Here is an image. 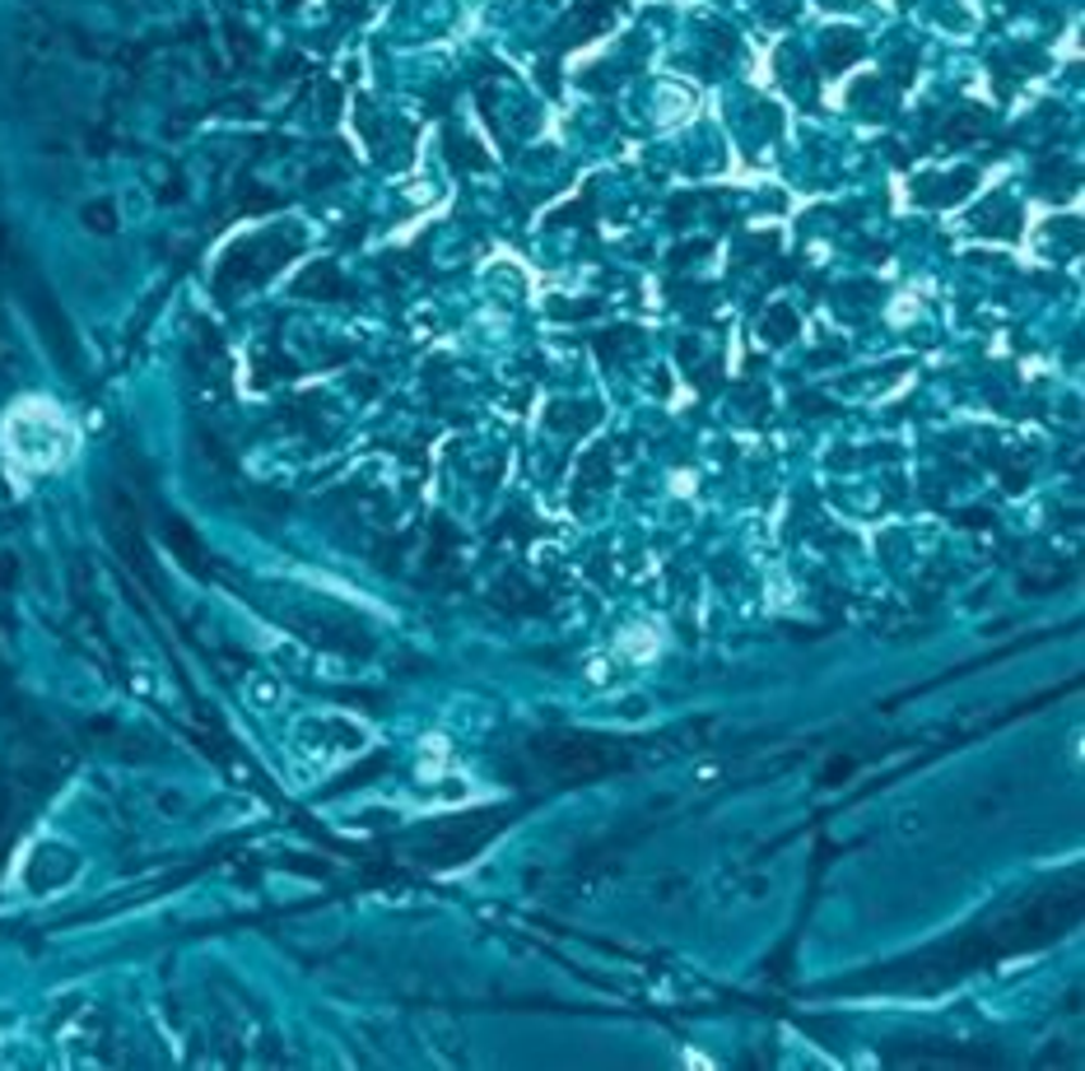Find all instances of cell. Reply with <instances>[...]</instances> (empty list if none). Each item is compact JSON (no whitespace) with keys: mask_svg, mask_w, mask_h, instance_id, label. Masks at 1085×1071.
<instances>
[{"mask_svg":"<svg viewBox=\"0 0 1085 1071\" xmlns=\"http://www.w3.org/2000/svg\"><path fill=\"white\" fill-rule=\"evenodd\" d=\"M532 750L546 760L550 773L559 779H573V783H587V779H601L611 769H624V746L620 740H606V736H587V732H550V736H536Z\"/></svg>","mask_w":1085,"mask_h":1071,"instance_id":"cell-1","label":"cell"},{"mask_svg":"<svg viewBox=\"0 0 1085 1071\" xmlns=\"http://www.w3.org/2000/svg\"><path fill=\"white\" fill-rule=\"evenodd\" d=\"M508 825V811L503 806H485V811H471V815H452V820H438V825L424 834L420 844V862L424 867H457L475 857L485 848L489 834H499Z\"/></svg>","mask_w":1085,"mask_h":1071,"instance_id":"cell-2","label":"cell"},{"mask_svg":"<svg viewBox=\"0 0 1085 1071\" xmlns=\"http://www.w3.org/2000/svg\"><path fill=\"white\" fill-rule=\"evenodd\" d=\"M5 452L24 466H52L65 452V424L52 415V406H14L5 420Z\"/></svg>","mask_w":1085,"mask_h":1071,"instance_id":"cell-3","label":"cell"},{"mask_svg":"<svg viewBox=\"0 0 1085 1071\" xmlns=\"http://www.w3.org/2000/svg\"><path fill=\"white\" fill-rule=\"evenodd\" d=\"M890 1062H909V1067H997L1001 1058L988 1048H946V1044H932V1048H890L885 1053Z\"/></svg>","mask_w":1085,"mask_h":1071,"instance_id":"cell-4","label":"cell"},{"mask_svg":"<svg viewBox=\"0 0 1085 1071\" xmlns=\"http://www.w3.org/2000/svg\"><path fill=\"white\" fill-rule=\"evenodd\" d=\"M974 183H978L974 169H960V173H950V177H927L923 191H918V201H923V206H960L964 196L974 191Z\"/></svg>","mask_w":1085,"mask_h":1071,"instance_id":"cell-5","label":"cell"},{"mask_svg":"<svg viewBox=\"0 0 1085 1071\" xmlns=\"http://www.w3.org/2000/svg\"><path fill=\"white\" fill-rule=\"evenodd\" d=\"M495 606L499 611H513V615H532V611H540V591L532 587V583H522V578H503L499 587H495Z\"/></svg>","mask_w":1085,"mask_h":1071,"instance_id":"cell-6","label":"cell"},{"mask_svg":"<svg viewBox=\"0 0 1085 1071\" xmlns=\"http://www.w3.org/2000/svg\"><path fill=\"white\" fill-rule=\"evenodd\" d=\"M797 332H801L797 308H787V303H774V308H769V317H764V336H769V345H787Z\"/></svg>","mask_w":1085,"mask_h":1071,"instance_id":"cell-7","label":"cell"},{"mask_svg":"<svg viewBox=\"0 0 1085 1071\" xmlns=\"http://www.w3.org/2000/svg\"><path fill=\"white\" fill-rule=\"evenodd\" d=\"M858 57H862L858 33H830V42H825V65L830 71H844V65H852Z\"/></svg>","mask_w":1085,"mask_h":1071,"instance_id":"cell-8","label":"cell"},{"mask_svg":"<svg viewBox=\"0 0 1085 1071\" xmlns=\"http://www.w3.org/2000/svg\"><path fill=\"white\" fill-rule=\"evenodd\" d=\"M448 150H452V163L457 169H485V154H475V145L471 140H462V136H448Z\"/></svg>","mask_w":1085,"mask_h":1071,"instance_id":"cell-9","label":"cell"},{"mask_svg":"<svg viewBox=\"0 0 1085 1071\" xmlns=\"http://www.w3.org/2000/svg\"><path fill=\"white\" fill-rule=\"evenodd\" d=\"M848 773H852V760H834L825 769V783H838V779H848Z\"/></svg>","mask_w":1085,"mask_h":1071,"instance_id":"cell-10","label":"cell"}]
</instances>
